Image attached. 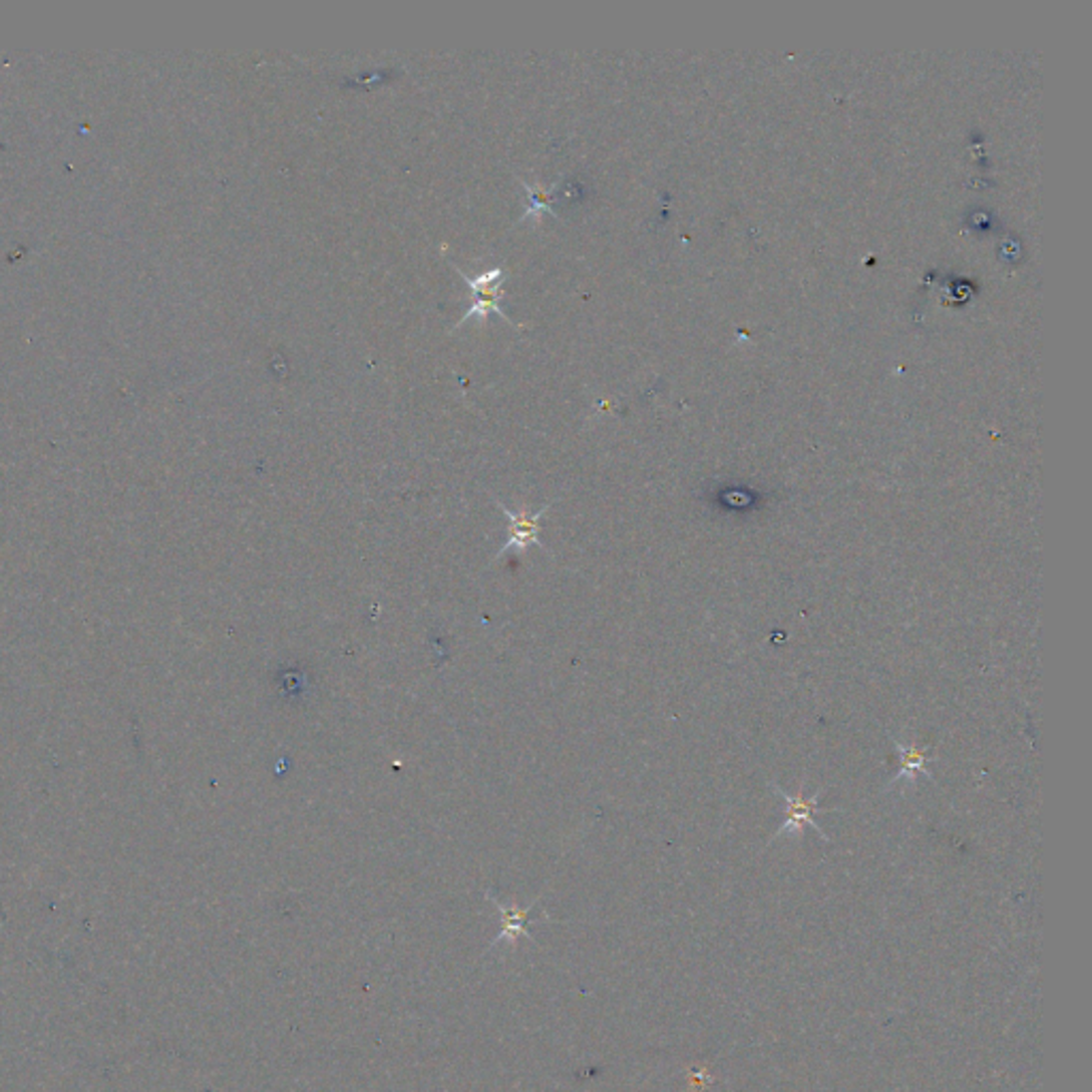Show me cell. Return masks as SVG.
<instances>
[{"label":"cell","mask_w":1092,"mask_h":1092,"mask_svg":"<svg viewBox=\"0 0 1092 1092\" xmlns=\"http://www.w3.org/2000/svg\"><path fill=\"white\" fill-rule=\"evenodd\" d=\"M457 272H459V276L463 278V282L467 284L469 293H472V295L476 297V299H474V304L469 306L467 312L461 316V321L457 323V327L465 325V323L469 321V318H474V316H489L491 312L497 314V316H501L503 321H506L508 325L516 327V325L512 323V318H508L506 312H503V310L499 308V297L503 295V291H501V280L506 278V272H503L501 267H493V269H489V272H482L480 276H474V278H469L467 274H463L461 269H457Z\"/></svg>","instance_id":"obj_1"},{"label":"cell","mask_w":1092,"mask_h":1092,"mask_svg":"<svg viewBox=\"0 0 1092 1092\" xmlns=\"http://www.w3.org/2000/svg\"><path fill=\"white\" fill-rule=\"evenodd\" d=\"M495 506L508 516L510 520V527H508V535L506 540H503V544L499 547L497 556L493 558V562H497L503 553L514 549L518 553L527 551L529 547H540L544 549V544L540 542V537H537V533H540V520L544 516V512L551 508V503H547V506H542L537 512L529 514L527 508L523 506L518 512H512L508 506H503V503L499 499H495Z\"/></svg>","instance_id":"obj_2"},{"label":"cell","mask_w":1092,"mask_h":1092,"mask_svg":"<svg viewBox=\"0 0 1092 1092\" xmlns=\"http://www.w3.org/2000/svg\"><path fill=\"white\" fill-rule=\"evenodd\" d=\"M486 898H489L497 906V912L501 916V931L493 939V944L489 946V950H493L497 946H514L518 941V937H529L527 927H529V914L533 909V904L527 906V909H520V906H516V904L501 902L499 898L493 896V892H486Z\"/></svg>","instance_id":"obj_3"},{"label":"cell","mask_w":1092,"mask_h":1092,"mask_svg":"<svg viewBox=\"0 0 1092 1092\" xmlns=\"http://www.w3.org/2000/svg\"><path fill=\"white\" fill-rule=\"evenodd\" d=\"M781 798L785 800L787 804V817L783 821L781 830L777 832V836H783V834H800L802 832V826H811L815 832H819L821 836H824V832L819 830V826L815 824L813 815L817 813V802H819V792L813 796V798H802V796H792V794H785L781 792Z\"/></svg>","instance_id":"obj_4"},{"label":"cell","mask_w":1092,"mask_h":1092,"mask_svg":"<svg viewBox=\"0 0 1092 1092\" xmlns=\"http://www.w3.org/2000/svg\"><path fill=\"white\" fill-rule=\"evenodd\" d=\"M520 187L525 189V195H527V212L520 216L518 223L527 221V218H533V221L540 223L542 214H553L556 216V208L551 206L553 201V193L551 191H544L540 187H531V184H527L525 179H520Z\"/></svg>","instance_id":"obj_5"},{"label":"cell","mask_w":1092,"mask_h":1092,"mask_svg":"<svg viewBox=\"0 0 1092 1092\" xmlns=\"http://www.w3.org/2000/svg\"><path fill=\"white\" fill-rule=\"evenodd\" d=\"M896 749L900 753V764H902V770L898 772V777L894 781H900V779H914V772H924V775L931 777V770L927 768L929 760L927 755H924V751L916 745H902V743H896Z\"/></svg>","instance_id":"obj_6"}]
</instances>
